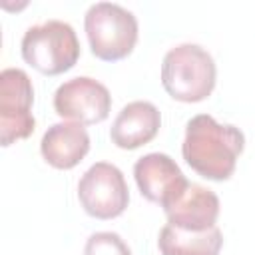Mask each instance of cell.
I'll return each mask as SVG.
<instances>
[{
    "instance_id": "13",
    "label": "cell",
    "mask_w": 255,
    "mask_h": 255,
    "mask_svg": "<svg viewBox=\"0 0 255 255\" xmlns=\"http://www.w3.org/2000/svg\"><path fill=\"white\" fill-rule=\"evenodd\" d=\"M84 255H131L128 243L114 231L92 233L84 245Z\"/></svg>"
},
{
    "instance_id": "4",
    "label": "cell",
    "mask_w": 255,
    "mask_h": 255,
    "mask_svg": "<svg viewBox=\"0 0 255 255\" xmlns=\"http://www.w3.org/2000/svg\"><path fill=\"white\" fill-rule=\"evenodd\" d=\"M84 30L92 54L104 62L128 58L137 44V18L114 2H96L84 16Z\"/></svg>"
},
{
    "instance_id": "10",
    "label": "cell",
    "mask_w": 255,
    "mask_h": 255,
    "mask_svg": "<svg viewBox=\"0 0 255 255\" xmlns=\"http://www.w3.org/2000/svg\"><path fill=\"white\" fill-rule=\"evenodd\" d=\"M219 209L221 205L215 191L199 183H189L187 189L163 211L167 223L177 229L205 231L209 227H215Z\"/></svg>"
},
{
    "instance_id": "9",
    "label": "cell",
    "mask_w": 255,
    "mask_h": 255,
    "mask_svg": "<svg viewBox=\"0 0 255 255\" xmlns=\"http://www.w3.org/2000/svg\"><path fill=\"white\" fill-rule=\"evenodd\" d=\"M161 128L159 110L145 100L129 102L120 110L112 128L110 139L120 149H137L149 143Z\"/></svg>"
},
{
    "instance_id": "8",
    "label": "cell",
    "mask_w": 255,
    "mask_h": 255,
    "mask_svg": "<svg viewBox=\"0 0 255 255\" xmlns=\"http://www.w3.org/2000/svg\"><path fill=\"white\" fill-rule=\"evenodd\" d=\"M133 177L139 193L159 207L167 209L189 185L179 165L167 153H145L133 165Z\"/></svg>"
},
{
    "instance_id": "7",
    "label": "cell",
    "mask_w": 255,
    "mask_h": 255,
    "mask_svg": "<svg viewBox=\"0 0 255 255\" xmlns=\"http://www.w3.org/2000/svg\"><path fill=\"white\" fill-rule=\"evenodd\" d=\"M54 110L62 120L94 126L110 116L112 96L102 82L78 76L58 86L54 92Z\"/></svg>"
},
{
    "instance_id": "3",
    "label": "cell",
    "mask_w": 255,
    "mask_h": 255,
    "mask_svg": "<svg viewBox=\"0 0 255 255\" xmlns=\"http://www.w3.org/2000/svg\"><path fill=\"white\" fill-rule=\"evenodd\" d=\"M22 58L44 76H60L72 70L80 58V42L74 28L62 20H46L30 26L20 42Z\"/></svg>"
},
{
    "instance_id": "5",
    "label": "cell",
    "mask_w": 255,
    "mask_h": 255,
    "mask_svg": "<svg viewBox=\"0 0 255 255\" xmlns=\"http://www.w3.org/2000/svg\"><path fill=\"white\" fill-rule=\"evenodd\" d=\"M78 199L94 219L120 217L129 203V189L122 169L108 161L90 165L78 181Z\"/></svg>"
},
{
    "instance_id": "12",
    "label": "cell",
    "mask_w": 255,
    "mask_h": 255,
    "mask_svg": "<svg viewBox=\"0 0 255 255\" xmlns=\"http://www.w3.org/2000/svg\"><path fill=\"white\" fill-rule=\"evenodd\" d=\"M157 247L161 255H219L223 233L217 225L205 231H185L165 223L159 231Z\"/></svg>"
},
{
    "instance_id": "2",
    "label": "cell",
    "mask_w": 255,
    "mask_h": 255,
    "mask_svg": "<svg viewBox=\"0 0 255 255\" xmlns=\"http://www.w3.org/2000/svg\"><path fill=\"white\" fill-rule=\"evenodd\" d=\"M215 82V60L199 44H179L163 56L161 84L173 100L183 104L203 102L211 96Z\"/></svg>"
},
{
    "instance_id": "1",
    "label": "cell",
    "mask_w": 255,
    "mask_h": 255,
    "mask_svg": "<svg viewBox=\"0 0 255 255\" xmlns=\"http://www.w3.org/2000/svg\"><path fill=\"white\" fill-rule=\"evenodd\" d=\"M243 147V131L233 124H219L209 114H197L185 124L181 155L185 163L205 179H229Z\"/></svg>"
},
{
    "instance_id": "6",
    "label": "cell",
    "mask_w": 255,
    "mask_h": 255,
    "mask_svg": "<svg viewBox=\"0 0 255 255\" xmlns=\"http://www.w3.org/2000/svg\"><path fill=\"white\" fill-rule=\"evenodd\" d=\"M34 88L30 76L20 68H6L0 74V143L4 147L26 139L36 129L32 116Z\"/></svg>"
},
{
    "instance_id": "11",
    "label": "cell",
    "mask_w": 255,
    "mask_h": 255,
    "mask_svg": "<svg viewBox=\"0 0 255 255\" xmlns=\"http://www.w3.org/2000/svg\"><path fill=\"white\" fill-rule=\"evenodd\" d=\"M90 151V135L82 124L58 122L52 124L40 141V153L56 169L76 167Z\"/></svg>"
}]
</instances>
